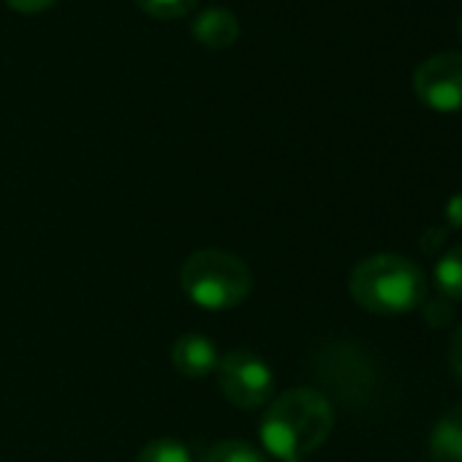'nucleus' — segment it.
<instances>
[{"label":"nucleus","mask_w":462,"mask_h":462,"mask_svg":"<svg viewBox=\"0 0 462 462\" xmlns=\"http://www.w3.org/2000/svg\"><path fill=\"white\" fill-rule=\"evenodd\" d=\"M335 424L332 402L319 389H289L275 397L262 416L259 435L281 462L313 454L329 438Z\"/></svg>","instance_id":"1"},{"label":"nucleus","mask_w":462,"mask_h":462,"mask_svg":"<svg viewBox=\"0 0 462 462\" xmlns=\"http://www.w3.org/2000/svg\"><path fill=\"white\" fill-rule=\"evenodd\" d=\"M348 294L367 313L402 316L424 305L427 278L411 259L378 254L354 267L348 278Z\"/></svg>","instance_id":"2"},{"label":"nucleus","mask_w":462,"mask_h":462,"mask_svg":"<svg viewBox=\"0 0 462 462\" xmlns=\"http://www.w3.org/2000/svg\"><path fill=\"white\" fill-rule=\"evenodd\" d=\"M180 286L185 297L204 310H231L248 300L254 275L240 256L204 248L185 259L180 270Z\"/></svg>","instance_id":"3"},{"label":"nucleus","mask_w":462,"mask_h":462,"mask_svg":"<svg viewBox=\"0 0 462 462\" xmlns=\"http://www.w3.org/2000/svg\"><path fill=\"white\" fill-rule=\"evenodd\" d=\"M313 375L329 397L351 408L365 405L375 389L373 359L359 346L346 340L329 343L316 354Z\"/></svg>","instance_id":"4"},{"label":"nucleus","mask_w":462,"mask_h":462,"mask_svg":"<svg viewBox=\"0 0 462 462\" xmlns=\"http://www.w3.org/2000/svg\"><path fill=\"white\" fill-rule=\"evenodd\" d=\"M215 375H217V386L223 397L237 408L254 411L273 400L275 375L270 365L248 348L226 351L217 359Z\"/></svg>","instance_id":"5"},{"label":"nucleus","mask_w":462,"mask_h":462,"mask_svg":"<svg viewBox=\"0 0 462 462\" xmlns=\"http://www.w3.org/2000/svg\"><path fill=\"white\" fill-rule=\"evenodd\" d=\"M416 98L435 112L462 109V52H438L413 74Z\"/></svg>","instance_id":"6"},{"label":"nucleus","mask_w":462,"mask_h":462,"mask_svg":"<svg viewBox=\"0 0 462 462\" xmlns=\"http://www.w3.org/2000/svg\"><path fill=\"white\" fill-rule=\"evenodd\" d=\"M217 359L220 356H217V348L212 346V340L199 332H188V335L177 337L171 346V365L185 378H204V375L215 373Z\"/></svg>","instance_id":"7"},{"label":"nucleus","mask_w":462,"mask_h":462,"mask_svg":"<svg viewBox=\"0 0 462 462\" xmlns=\"http://www.w3.org/2000/svg\"><path fill=\"white\" fill-rule=\"evenodd\" d=\"M190 31L207 50H226L240 39V20L228 9H207L193 20Z\"/></svg>","instance_id":"8"},{"label":"nucleus","mask_w":462,"mask_h":462,"mask_svg":"<svg viewBox=\"0 0 462 462\" xmlns=\"http://www.w3.org/2000/svg\"><path fill=\"white\" fill-rule=\"evenodd\" d=\"M432 462H462V402L443 413L430 435Z\"/></svg>","instance_id":"9"},{"label":"nucleus","mask_w":462,"mask_h":462,"mask_svg":"<svg viewBox=\"0 0 462 462\" xmlns=\"http://www.w3.org/2000/svg\"><path fill=\"white\" fill-rule=\"evenodd\" d=\"M432 283L446 300H462V245L448 248L435 270H432Z\"/></svg>","instance_id":"10"},{"label":"nucleus","mask_w":462,"mask_h":462,"mask_svg":"<svg viewBox=\"0 0 462 462\" xmlns=\"http://www.w3.org/2000/svg\"><path fill=\"white\" fill-rule=\"evenodd\" d=\"M199 462H267L264 454L245 440H220Z\"/></svg>","instance_id":"11"},{"label":"nucleus","mask_w":462,"mask_h":462,"mask_svg":"<svg viewBox=\"0 0 462 462\" xmlns=\"http://www.w3.org/2000/svg\"><path fill=\"white\" fill-rule=\"evenodd\" d=\"M134 462H193L190 451L177 438H155L150 440Z\"/></svg>","instance_id":"12"},{"label":"nucleus","mask_w":462,"mask_h":462,"mask_svg":"<svg viewBox=\"0 0 462 462\" xmlns=\"http://www.w3.org/2000/svg\"><path fill=\"white\" fill-rule=\"evenodd\" d=\"M199 0H136V6L155 20H180L196 9Z\"/></svg>","instance_id":"13"},{"label":"nucleus","mask_w":462,"mask_h":462,"mask_svg":"<svg viewBox=\"0 0 462 462\" xmlns=\"http://www.w3.org/2000/svg\"><path fill=\"white\" fill-rule=\"evenodd\" d=\"M421 316L430 327L440 329L451 321V305H446L443 300H435V302H424L421 305Z\"/></svg>","instance_id":"14"},{"label":"nucleus","mask_w":462,"mask_h":462,"mask_svg":"<svg viewBox=\"0 0 462 462\" xmlns=\"http://www.w3.org/2000/svg\"><path fill=\"white\" fill-rule=\"evenodd\" d=\"M448 365H451V373L457 375V381L462 383V324L448 337Z\"/></svg>","instance_id":"15"},{"label":"nucleus","mask_w":462,"mask_h":462,"mask_svg":"<svg viewBox=\"0 0 462 462\" xmlns=\"http://www.w3.org/2000/svg\"><path fill=\"white\" fill-rule=\"evenodd\" d=\"M6 4L20 14H39V12H47L50 6H55L58 0H6Z\"/></svg>","instance_id":"16"},{"label":"nucleus","mask_w":462,"mask_h":462,"mask_svg":"<svg viewBox=\"0 0 462 462\" xmlns=\"http://www.w3.org/2000/svg\"><path fill=\"white\" fill-rule=\"evenodd\" d=\"M446 217H448L451 226L462 228V190L454 193V196L448 199V204H446Z\"/></svg>","instance_id":"17"},{"label":"nucleus","mask_w":462,"mask_h":462,"mask_svg":"<svg viewBox=\"0 0 462 462\" xmlns=\"http://www.w3.org/2000/svg\"><path fill=\"white\" fill-rule=\"evenodd\" d=\"M430 240H443V228H432V231H430ZM435 248H438V245L430 243V245H424L421 251H424V254H432Z\"/></svg>","instance_id":"18"},{"label":"nucleus","mask_w":462,"mask_h":462,"mask_svg":"<svg viewBox=\"0 0 462 462\" xmlns=\"http://www.w3.org/2000/svg\"><path fill=\"white\" fill-rule=\"evenodd\" d=\"M459 36H462V14H459Z\"/></svg>","instance_id":"19"},{"label":"nucleus","mask_w":462,"mask_h":462,"mask_svg":"<svg viewBox=\"0 0 462 462\" xmlns=\"http://www.w3.org/2000/svg\"><path fill=\"white\" fill-rule=\"evenodd\" d=\"M291 462H302V459H291Z\"/></svg>","instance_id":"20"}]
</instances>
